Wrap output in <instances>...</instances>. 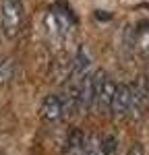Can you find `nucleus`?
<instances>
[{
  "mask_svg": "<svg viewBox=\"0 0 149 155\" xmlns=\"http://www.w3.org/2000/svg\"><path fill=\"white\" fill-rule=\"evenodd\" d=\"M95 81H98V71L95 72H85V74L79 79V85L74 87V93H77V110H89V107H93Z\"/></svg>",
  "mask_w": 149,
  "mask_h": 155,
  "instance_id": "f03ea898",
  "label": "nucleus"
},
{
  "mask_svg": "<svg viewBox=\"0 0 149 155\" xmlns=\"http://www.w3.org/2000/svg\"><path fill=\"white\" fill-rule=\"evenodd\" d=\"M12 71H15L12 60L6 58V56H2V58H0V81H2V83L8 81V79L12 77Z\"/></svg>",
  "mask_w": 149,
  "mask_h": 155,
  "instance_id": "f8f14e48",
  "label": "nucleus"
},
{
  "mask_svg": "<svg viewBox=\"0 0 149 155\" xmlns=\"http://www.w3.org/2000/svg\"><path fill=\"white\" fill-rule=\"evenodd\" d=\"M46 29L52 37H66L71 27H73V21H71V15L66 11H58V8H52V11L46 12Z\"/></svg>",
  "mask_w": 149,
  "mask_h": 155,
  "instance_id": "20e7f679",
  "label": "nucleus"
},
{
  "mask_svg": "<svg viewBox=\"0 0 149 155\" xmlns=\"http://www.w3.org/2000/svg\"><path fill=\"white\" fill-rule=\"evenodd\" d=\"M0 25L6 37H17L23 27V8L17 0H2L0 4Z\"/></svg>",
  "mask_w": 149,
  "mask_h": 155,
  "instance_id": "f257e3e1",
  "label": "nucleus"
},
{
  "mask_svg": "<svg viewBox=\"0 0 149 155\" xmlns=\"http://www.w3.org/2000/svg\"><path fill=\"white\" fill-rule=\"evenodd\" d=\"M147 62H149V56H147Z\"/></svg>",
  "mask_w": 149,
  "mask_h": 155,
  "instance_id": "4468645a",
  "label": "nucleus"
},
{
  "mask_svg": "<svg viewBox=\"0 0 149 155\" xmlns=\"http://www.w3.org/2000/svg\"><path fill=\"white\" fill-rule=\"evenodd\" d=\"M131 46L145 58L149 56V21H141L135 25V29L131 31Z\"/></svg>",
  "mask_w": 149,
  "mask_h": 155,
  "instance_id": "423d86ee",
  "label": "nucleus"
},
{
  "mask_svg": "<svg viewBox=\"0 0 149 155\" xmlns=\"http://www.w3.org/2000/svg\"><path fill=\"white\" fill-rule=\"evenodd\" d=\"M133 106V95H131V85L126 83H118L114 89V97L110 104V112L114 118H124Z\"/></svg>",
  "mask_w": 149,
  "mask_h": 155,
  "instance_id": "39448f33",
  "label": "nucleus"
},
{
  "mask_svg": "<svg viewBox=\"0 0 149 155\" xmlns=\"http://www.w3.org/2000/svg\"><path fill=\"white\" fill-rule=\"evenodd\" d=\"M83 147H85V134L79 128H73L64 141V155H81Z\"/></svg>",
  "mask_w": 149,
  "mask_h": 155,
  "instance_id": "1a4fd4ad",
  "label": "nucleus"
},
{
  "mask_svg": "<svg viewBox=\"0 0 149 155\" xmlns=\"http://www.w3.org/2000/svg\"><path fill=\"white\" fill-rule=\"evenodd\" d=\"M41 118L48 122H56L64 116V106H62V97L60 95H48L41 104Z\"/></svg>",
  "mask_w": 149,
  "mask_h": 155,
  "instance_id": "0eeeda50",
  "label": "nucleus"
},
{
  "mask_svg": "<svg viewBox=\"0 0 149 155\" xmlns=\"http://www.w3.org/2000/svg\"><path fill=\"white\" fill-rule=\"evenodd\" d=\"M87 66H89V52L85 48H81L74 58L71 60V68H68V77L71 79H81L83 74L87 72Z\"/></svg>",
  "mask_w": 149,
  "mask_h": 155,
  "instance_id": "9d476101",
  "label": "nucleus"
},
{
  "mask_svg": "<svg viewBox=\"0 0 149 155\" xmlns=\"http://www.w3.org/2000/svg\"><path fill=\"white\" fill-rule=\"evenodd\" d=\"M128 155H145V153H143V147L141 145H133L128 149Z\"/></svg>",
  "mask_w": 149,
  "mask_h": 155,
  "instance_id": "ddd939ff",
  "label": "nucleus"
},
{
  "mask_svg": "<svg viewBox=\"0 0 149 155\" xmlns=\"http://www.w3.org/2000/svg\"><path fill=\"white\" fill-rule=\"evenodd\" d=\"M131 95H133V106H131V110L139 112L149 99V81H147V77H139L135 83L131 85Z\"/></svg>",
  "mask_w": 149,
  "mask_h": 155,
  "instance_id": "6e6552de",
  "label": "nucleus"
},
{
  "mask_svg": "<svg viewBox=\"0 0 149 155\" xmlns=\"http://www.w3.org/2000/svg\"><path fill=\"white\" fill-rule=\"evenodd\" d=\"M114 89L116 83L112 81V77H108L104 71H98V81H95V99L93 106L98 107L99 112H108L114 97Z\"/></svg>",
  "mask_w": 149,
  "mask_h": 155,
  "instance_id": "7ed1b4c3",
  "label": "nucleus"
},
{
  "mask_svg": "<svg viewBox=\"0 0 149 155\" xmlns=\"http://www.w3.org/2000/svg\"><path fill=\"white\" fill-rule=\"evenodd\" d=\"M81 155H106L101 137L99 134H89V137H85V147H83V153Z\"/></svg>",
  "mask_w": 149,
  "mask_h": 155,
  "instance_id": "9b49d317",
  "label": "nucleus"
}]
</instances>
